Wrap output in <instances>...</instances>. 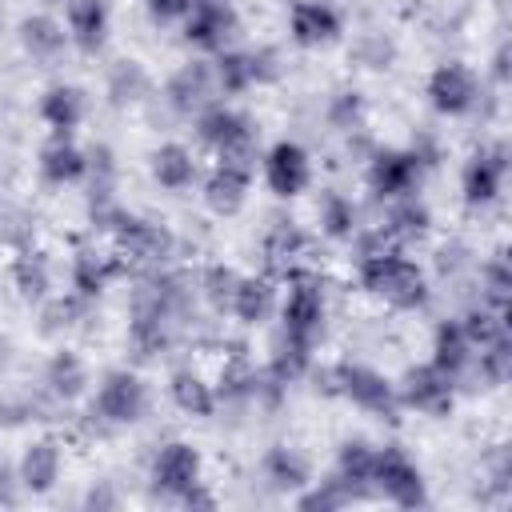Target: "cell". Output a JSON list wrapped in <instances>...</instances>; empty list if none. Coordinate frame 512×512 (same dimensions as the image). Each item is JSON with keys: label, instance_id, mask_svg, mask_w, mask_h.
<instances>
[{"label": "cell", "instance_id": "obj_18", "mask_svg": "<svg viewBox=\"0 0 512 512\" xmlns=\"http://www.w3.org/2000/svg\"><path fill=\"white\" fill-rule=\"evenodd\" d=\"M344 36V16L332 0H292L288 4V40L304 52L332 48Z\"/></svg>", "mask_w": 512, "mask_h": 512}, {"label": "cell", "instance_id": "obj_39", "mask_svg": "<svg viewBox=\"0 0 512 512\" xmlns=\"http://www.w3.org/2000/svg\"><path fill=\"white\" fill-rule=\"evenodd\" d=\"M324 124H328L332 132H340V136L368 128V96H364L360 88H352V84L336 88V92L324 100Z\"/></svg>", "mask_w": 512, "mask_h": 512}, {"label": "cell", "instance_id": "obj_26", "mask_svg": "<svg viewBox=\"0 0 512 512\" xmlns=\"http://www.w3.org/2000/svg\"><path fill=\"white\" fill-rule=\"evenodd\" d=\"M64 28L68 44L84 56H100L112 32V8L108 0H64Z\"/></svg>", "mask_w": 512, "mask_h": 512}, {"label": "cell", "instance_id": "obj_43", "mask_svg": "<svg viewBox=\"0 0 512 512\" xmlns=\"http://www.w3.org/2000/svg\"><path fill=\"white\" fill-rule=\"evenodd\" d=\"M292 504L300 508V512H340V508H348V504H356L352 500V492L340 484V476L336 472H328V476H312V484L308 488H300L296 496H292Z\"/></svg>", "mask_w": 512, "mask_h": 512}, {"label": "cell", "instance_id": "obj_33", "mask_svg": "<svg viewBox=\"0 0 512 512\" xmlns=\"http://www.w3.org/2000/svg\"><path fill=\"white\" fill-rule=\"evenodd\" d=\"M8 280H12V288H16V296H20L24 304H40V300H48V296L56 292L52 260H48V252H40V248H32V244L12 256Z\"/></svg>", "mask_w": 512, "mask_h": 512}, {"label": "cell", "instance_id": "obj_15", "mask_svg": "<svg viewBox=\"0 0 512 512\" xmlns=\"http://www.w3.org/2000/svg\"><path fill=\"white\" fill-rule=\"evenodd\" d=\"M236 36H240V12L232 0H192L188 16L180 20V40L200 56H216L232 48Z\"/></svg>", "mask_w": 512, "mask_h": 512}, {"label": "cell", "instance_id": "obj_2", "mask_svg": "<svg viewBox=\"0 0 512 512\" xmlns=\"http://www.w3.org/2000/svg\"><path fill=\"white\" fill-rule=\"evenodd\" d=\"M184 324H188V320L176 316V312L164 304V296L152 288V280L140 272V276H136V288H132V296H128L124 348H128L140 364L160 360V356L176 344V336H180Z\"/></svg>", "mask_w": 512, "mask_h": 512}, {"label": "cell", "instance_id": "obj_32", "mask_svg": "<svg viewBox=\"0 0 512 512\" xmlns=\"http://www.w3.org/2000/svg\"><path fill=\"white\" fill-rule=\"evenodd\" d=\"M372 468H376V444H372V440H364V436H348V440H340L332 472L340 476V484L352 492L356 504L376 500V492H372Z\"/></svg>", "mask_w": 512, "mask_h": 512}, {"label": "cell", "instance_id": "obj_25", "mask_svg": "<svg viewBox=\"0 0 512 512\" xmlns=\"http://www.w3.org/2000/svg\"><path fill=\"white\" fill-rule=\"evenodd\" d=\"M376 228L388 236V244L396 248H412V244H424L432 236V208L416 196H400V200H388L380 204V220Z\"/></svg>", "mask_w": 512, "mask_h": 512}, {"label": "cell", "instance_id": "obj_13", "mask_svg": "<svg viewBox=\"0 0 512 512\" xmlns=\"http://www.w3.org/2000/svg\"><path fill=\"white\" fill-rule=\"evenodd\" d=\"M260 180L264 188L276 196V200H296L312 188L316 180V164H312V152L300 144V140H272L264 152H260Z\"/></svg>", "mask_w": 512, "mask_h": 512}, {"label": "cell", "instance_id": "obj_8", "mask_svg": "<svg viewBox=\"0 0 512 512\" xmlns=\"http://www.w3.org/2000/svg\"><path fill=\"white\" fill-rule=\"evenodd\" d=\"M428 168L416 160L412 148H396V144H376L364 156V188L372 196V204H388L400 196H416L424 184Z\"/></svg>", "mask_w": 512, "mask_h": 512}, {"label": "cell", "instance_id": "obj_35", "mask_svg": "<svg viewBox=\"0 0 512 512\" xmlns=\"http://www.w3.org/2000/svg\"><path fill=\"white\" fill-rule=\"evenodd\" d=\"M428 352H432L428 360H432L440 372H448V376H456V380L464 384L476 348H472L468 332L460 328V316H444V320H436V328H432V348H428Z\"/></svg>", "mask_w": 512, "mask_h": 512}, {"label": "cell", "instance_id": "obj_49", "mask_svg": "<svg viewBox=\"0 0 512 512\" xmlns=\"http://www.w3.org/2000/svg\"><path fill=\"white\" fill-rule=\"evenodd\" d=\"M408 148L416 152V160H420L428 172H432V168L444 160V144H440V136H436L432 128H420V132L412 136V144H408Z\"/></svg>", "mask_w": 512, "mask_h": 512}, {"label": "cell", "instance_id": "obj_31", "mask_svg": "<svg viewBox=\"0 0 512 512\" xmlns=\"http://www.w3.org/2000/svg\"><path fill=\"white\" fill-rule=\"evenodd\" d=\"M260 476H264V484L272 492L296 496L300 488L312 484L316 472H312V460L300 448H292V444H268L264 456H260Z\"/></svg>", "mask_w": 512, "mask_h": 512}, {"label": "cell", "instance_id": "obj_50", "mask_svg": "<svg viewBox=\"0 0 512 512\" xmlns=\"http://www.w3.org/2000/svg\"><path fill=\"white\" fill-rule=\"evenodd\" d=\"M484 84H492V88H508V84H512V48H508V40H500V44L492 48L488 80H484Z\"/></svg>", "mask_w": 512, "mask_h": 512}, {"label": "cell", "instance_id": "obj_19", "mask_svg": "<svg viewBox=\"0 0 512 512\" xmlns=\"http://www.w3.org/2000/svg\"><path fill=\"white\" fill-rule=\"evenodd\" d=\"M260 252H264V264L276 276H292L300 268H312V236L292 216H272L268 220V228L260 236Z\"/></svg>", "mask_w": 512, "mask_h": 512}, {"label": "cell", "instance_id": "obj_41", "mask_svg": "<svg viewBox=\"0 0 512 512\" xmlns=\"http://www.w3.org/2000/svg\"><path fill=\"white\" fill-rule=\"evenodd\" d=\"M468 376H476L484 388H500V384H508V376H512V332H504V336L480 344V348L472 352V368H468Z\"/></svg>", "mask_w": 512, "mask_h": 512}, {"label": "cell", "instance_id": "obj_36", "mask_svg": "<svg viewBox=\"0 0 512 512\" xmlns=\"http://www.w3.org/2000/svg\"><path fill=\"white\" fill-rule=\"evenodd\" d=\"M360 204L340 188H320L316 196V228L332 244H348L360 232Z\"/></svg>", "mask_w": 512, "mask_h": 512}, {"label": "cell", "instance_id": "obj_34", "mask_svg": "<svg viewBox=\"0 0 512 512\" xmlns=\"http://www.w3.org/2000/svg\"><path fill=\"white\" fill-rule=\"evenodd\" d=\"M148 96H152V76H148V68L140 60L120 56V60L108 64V72H104V100H108V108L128 112V108L144 104Z\"/></svg>", "mask_w": 512, "mask_h": 512}, {"label": "cell", "instance_id": "obj_5", "mask_svg": "<svg viewBox=\"0 0 512 512\" xmlns=\"http://www.w3.org/2000/svg\"><path fill=\"white\" fill-rule=\"evenodd\" d=\"M148 408H152V392L136 368H108V372H100V380L88 392V416L104 432L140 424L148 416Z\"/></svg>", "mask_w": 512, "mask_h": 512}, {"label": "cell", "instance_id": "obj_9", "mask_svg": "<svg viewBox=\"0 0 512 512\" xmlns=\"http://www.w3.org/2000/svg\"><path fill=\"white\" fill-rule=\"evenodd\" d=\"M372 492H376V500H384L392 508H428L424 468L412 460V452L404 444H376Z\"/></svg>", "mask_w": 512, "mask_h": 512}, {"label": "cell", "instance_id": "obj_17", "mask_svg": "<svg viewBox=\"0 0 512 512\" xmlns=\"http://www.w3.org/2000/svg\"><path fill=\"white\" fill-rule=\"evenodd\" d=\"M160 100L180 120L200 116L212 100H220V88H216V76H212V60L208 56H192L180 68H172L164 88H160Z\"/></svg>", "mask_w": 512, "mask_h": 512}, {"label": "cell", "instance_id": "obj_38", "mask_svg": "<svg viewBox=\"0 0 512 512\" xmlns=\"http://www.w3.org/2000/svg\"><path fill=\"white\" fill-rule=\"evenodd\" d=\"M212 60V76H216V88H220V100H236L244 92H252V60H248V48H224Z\"/></svg>", "mask_w": 512, "mask_h": 512}, {"label": "cell", "instance_id": "obj_53", "mask_svg": "<svg viewBox=\"0 0 512 512\" xmlns=\"http://www.w3.org/2000/svg\"><path fill=\"white\" fill-rule=\"evenodd\" d=\"M180 508H216V496H212V492H208V484L200 480V484L180 500Z\"/></svg>", "mask_w": 512, "mask_h": 512}, {"label": "cell", "instance_id": "obj_23", "mask_svg": "<svg viewBox=\"0 0 512 512\" xmlns=\"http://www.w3.org/2000/svg\"><path fill=\"white\" fill-rule=\"evenodd\" d=\"M276 304H280V284L268 272H240L224 316H232L240 328H260L276 316Z\"/></svg>", "mask_w": 512, "mask_h": 512}, {"label": "cell", "instance_id": "obj_28", "mask_svg": "<svg viewBox=\"0 0 512 512\" xmlns=\"http://www.w3.org/2000/svg\"><path fill=\"white\" fill-rule=\"evenodd\" d=\"M36 172L48 188H72L84 184L88 172V148H80L72 136H48L36 152Z\"/></svg>", "mask_w": 512, "mask_h": 512}, {"label": "cell", "instance_id": "obj_45", "mask_svg": "<svg viewBox=\"0 0 512 512\" xmlns=\"http://www.w3.org/2000/svg\"><path fill=\"white\" fill-rule=\"evenodd\" d=\"M460 328L468 332L472 348H480V344H488V340H496V336L508 332V312H496V308L472 300V304L460 312Z\"/></svg>", "mask_w": 512, "mask_h": 512}, {"label": "cell", "instance_id": "obj_7", "mask_svg": "<svg viewBox=\"0 0 512 512\" xmlns=\"http://www.w3.org/2000/svg\"><path fill=\"white\" fill-rule=\"evenodd\" d=\"M336 376V396L348 400L356 412L380 420V424H400V396H396V380L384 376L380 368L364 364V360H336L332 364Z\"/></svg>", "mask_w": 512, "mask_h": 512}, {"label": "cell", "instance_id": "obj_47", "mask_svg": "<svg viewBox=\"0 0 512 512\" xmlns=\"http://www.w3.org/2000/svg\"><path fill=\"white\" fill-rule=\"evenodd\" d=\"M248 60H252V84H256V88L276 84L280 72H284V60H280V52H276L272 44H256V48H248Z\"/></svg>", "mask_w": 512, "mask_h": 512}, {"label": "cell", "instance_id": "obj_29", "mask_svg": "<svg viewBox=\"0 0 512 512\" xmlns=\"http://www.w3.org/2000/svg\"><path fill=\"white\" fill-rule=\"evenodd\" d=\"M148 172H152V180H156L164 192L184 196V192L200 180V156H196L188 144H180V140H164V144L152 148Z\"/></svg>", "mask_w": 512, "mask_h": 512}, {"label": "cell", "instance_id": "obj_14", "mask_svg": "<svg viewBox=\"0 0 512 512\" xmlns=\"http://www.w3.org/2000/svg\"><path fill=\"white\" fill-rule=\"evenodd\" d=\"M204 480V456L192 440H164L156 452H152V464H148V484L160 500H172L180 504L196 484Z\"/></svg>", "mask_w": 512, "mask_h": 512}, {"label": "cell", "instance_id": "obj_24", "mask_svg": "<svg viewBox=\"0 0 512 512\" xmlns=\"http://www.w3.org/2000/svg\"><path fill=\"white\" fill-rule=\"evenodd\" d=\"M16 44H20V52L32 64H44V68H52L56 60H64V52L72 48L64 20L52 16V12H28V16H20L16 20Z\"/></svg>", "mask_w": 512, "mask_h": 512}, {"label": "cell", "instance_id": "obj_46", "mask_svg": "<svg viewBox=\"0 0 512 512\" xmlns=\"http://www.w3.org/2000/svg\"><path fill=\"white\" fill-rule=\"evenodd\" d=\"M476 252L464 244V240H444L440 248H436V256H432V268H436V276L440 280H464V276H472V268H476Z\"/></svg>", "mask_w": 512, "mask_h": 512}, {"label": "cell", "instance_id": "obj_21", "mask_svg": "<svg viewBox=\"0 0 512 512\" xmlns=\"http://www.w3.org/2000/svg\"><path fill=\"white\" fill-rule=\"evenodd\" d=\"M252 180H256V164L216 160V164L208 168V176L200 180V196H204V208H208L212 216H236V212L248 204Z\"/></svg>", "mask_w": 512, "mask_h": 512}, {"label": "cell", "instance_id": "obj_30", "mask_svg": "<svg viewBox=\"0 0 512 512\" xmlns=\"http://www.w3.org/2000/svg\"><path fill=\"white\" fill-rule=\"evenodd\" d=\"M168 400H172V408H176L180 416H188V420H208V416L220 412L216 384H212L200 368H192V364L172 368V376H168Z\"/></svg>", "mask_w": 512, "mask_h": 512}, {"label": "cell", "instance_id": "obj_37", "mask_svg": "<svg viewBox=\"0 0 512 512\" xmlns=\"http://www.w3.org/2000/svg\"><path fill=\"white\" fill-rule=\"evenodd\" d=\"M472 284H476V300L496 308V312H508L512 304V264H508V248H496L488 252L484 260H476L472 268Z\"/></svg>", "mask_w": 512, "mask_h": 512}, {"label": "cell", "instance_id": "obj_27", "mask_svg": "<svg viewBox=\"0 0 512 512\" xmlns=\"http://www.w3.org/2000/svg\"><path fill=\"white\" fill-rule=\"evenodd\" d=\"M36 112H40V120H44V128L52 136H76V128L88 116V92L80 84H72V80H56V84H48L40 92Z\"/></svg>", "mask_w": 512, "mask_h": 512}, {"label": "cell", "instance_id": "obj_48", "mask_svg": "<svg viewBox=\"0 0 512 512\" xmlns=\"http://www.w3.org/2000/svg\"><path fill=\"white\" fill-rule=\"evenodd\" d=\"M140 4H144L148 20H152L156 28H172V24H180V20L188 16V8H192V0H140Z\"/></svg>", "mask_w": 512, "mask_h": 512}, {"label": "cell", "instance_id": "obj_22", "mask_svg": "<svg viewBox=\"0 0 512 512\" xmlns=\"http://www.w3.org/2000/svg\"><path fill=\"white\" fill-rule=\"evenodd\" d=\"M16 476L24 496H48L64 476V444L52 432L32 436L16 456Z\"/></svg>", "mask_w": 512, "mask_h": 512}, {"label": "cell", "instance_id": "obj_51", "mask_svg": "<svg viewBox=\"0 0 512 512\" xmlns=\"http://www.w3.org/2000/svg\"><path fill=\"white\" fill-rule=\"evenodd\" d=\"M24 500V488H20V476H16V464L0 460V508H12Z\"/></svg>", "mask_w": 512, "mask_h": 512}, {"label": "cell", "instance_id": "obj_10", "mask_svg": "<svg viewBox=\"0 0 512 512\" xmlns=\"http://www.w3.org/2000/svg\"><path fill=\"white\" fill-rule=\"evenodd\" d=\"M508 168H512V148L504 136H492V140H480L468 160L460 164V200L480 212V208H492L504 192V180H508Z\"/></svg>", "mask_w": 512, "mask_h": 512}, {"label": "cell", "instance_id": "obj_6", "mask_svg": "<svg viewBox=\"0 0 512 512\" xmlns=\"http://www.w3.org/2000/svg\"><path fill=\"white\" fill-rule=\"evenodd\" d=\"M112 248L124 256L128 272H152V268H164L172 264L180 240L172 232V224L156 220V216H140V212H124L116 220V228L108 232Z\"/></svg>", "mask_w": 512, "mask_h": 512}, {"label": "cell", "instance_id": "obj_40", "mask_svg": "<svg viewBox=\"0 0 512 512\" xmlns=\"http://www.w3.org/2000/svg\"><path fill=\"white\" fill-rule=\"evenodd\" d=\"M36 308H40V332L44 336H68V332L80 328V320L88 316L92 304L64 288V292H52L48 300H40Z\"/></svg>", "mask_w": 512, "mask_h": 512}, {"label": "cell", "instance_id": "obj_12", "mask_svg": "<svg viewBox=\"0 0 512 512\" xmlns=\"http://www.w3.org/2000/svg\"><path fill=\"white\" fill-rule=\"evenodd\" d=\"M396 396H400V408H408V412L448 420L460 400V380L440 372L432 360H420V364L404 368V376L396 380Z\"/></svg>", "mask_w": 512, "mask_h": 512}, {"label": "cell", "instance_id": "obj_16", "mask_svg": "<svg viewBox=\"0 0 512 512\" xmlns=\"http://www.w3.org/2000/svg\"><path fill=\"white\" fill-rule=\"evenodd\" d=\"M120 276H128V264L112 244L104 248L88 240V244H76L68 256V292H76L88 304H96Z\"/></svg>", "mask_w": 512, "mask_h": 512}, {"label": "cell", "instance_id": "obj_54", "mask_svg": "<svg viewBox=\"0 0 512 512\" xmlns=\"http://www.w3.org/2000/svg\"><path fill=\"white\" fill-rule=\"evenodd\" d=\"M44 4H60V8H64V0H44Z\"/></svg>", "mask_w": 512, "mask_h": 512}, {"label": "cell", "instance_id": "obj_20", "mask_svg": "<svg viewBox=\"0 0 512 512\" xmlns=\"http://www.w3.org/2000/svg\"><path fill=\"white\" fill-rule=\"evenodd\" d=\"M40 392H44L56 408H68V404L84 400V396L92 392V368H88V360H84L76 348L60 344V348L44 360V368H40Z\"/></svg>", "mask_w": 512, "mask_h": 512}, {"label": "cell", "instance_id": "obj_4", "mask_svg": "<svg viewBox=\"0 0 512 512\" xmlns=\"http://www.w3.org/2000/svg\"><path fill=\"white\" fill-rule=\"evenodd\" d=\"M192 132L200 148H208L216 160H236V164H256L260 160V124L244 108L228 100H212L200 116H192Z\"/></svg>", "mask_w": 512, "mask_h": 512}, {"label": "cell", "instance_id": "obj_11", "mask_svg": "<svg viewBox=\"0 0 512 512\" xmlns=\"http://www.w3.org/2000/svg\"><path fill=\"white\" fill-rule=\"evenodd\" d=\"M480 96H484V80L464 60H440L424 80V100L444 120H464L480 112Z\"/></svg>", "mask_w": 512, "mask_h": 512}, {"label": "cell", "instance_id": "obj_44", "mask_svg": "<svg viewBox=\"0 0 512 512\" xmlns=\"http://www.w3.org/2000/svg\"><path fill=\"white\" fill-rule=\"evenodd\" d=\"M236 280H240V272L232 268V264H204L200 272H196V296L212 308V312H228V300H232V288H236Z\"/></svg>", "mask_w": 512, "mask_h": 512}, {"label": "cell", "instance_id": "obj_3", "mask_svg": "<svg viewBox=\"0 0 512 512\" xmlns=\"http://www.w3.org/2000/svg\"><path fill=\"white\" fill-rule=\"evenodd\" d=\"M276 320H280V328H276L280 336L316 352V344L324 340V328H328V288L316 268H300V272L284 276Z\"/></svg>", "mask_w": 512, "mask_h": 512}, {"label": "cell", "instance_id": "obj_52", "mask_svg": "<svg viewBox=\"0 0 512 512\" xmlns=\"http://www.w3.org/2000/svg\"><path fill=\"white\" fill-rule=\"evenodd\" d=\"M116 504H120V496L112 492L108 480H96V484L84 492V508H116Z\"/></svg>", "mask_w": 512, "mask_h": 512}, {"label": "cell", "instance_id": "obj_42", "mask_svg": "<svg viewBox=\"0 0 512 512\" xmlns=\"http://www.w3.org/2000/svg\"><path fill=\"white\" fill-rule=\"evenodd\" d=\"M396 56H400V44L380 28H364L348 44V60L356 68H368V72H388L396 64Z\"/></svg>", "mask_w": 512, "mask_h": 512}, {"label": "cell", "instance_id": "obj_1", "mask_svg": "<svg viewBox=\"0 0 512 512\" xmlns=\"http://www.w3.org/2000/svg\"><path fill=\"white\" fill-rule=\"evenodd\" d=\"M356 264V284L376 296L380 304L396 308V312H420L432 300V276L428 268L408 256V248H372L352 256Z\"/></svg>", "mask_w": 512, "mask_h": 512}]
</instances>
